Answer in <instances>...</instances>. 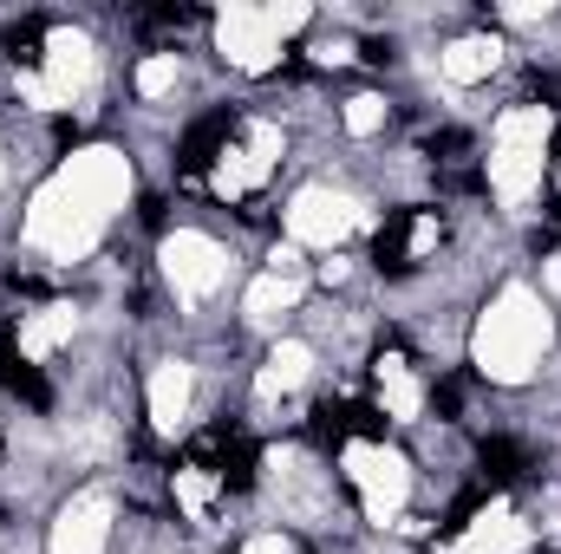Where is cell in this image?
<instances>
[{"label":"cell","mask_w":561,"mask_h":554,"mask_svg":"<svg viewBox=\"0 0 561 554\" xmlns=\"http://www.w3.org/2000/svg\"><path fill=\"white\" fill-rule=\"evenodd\" d=\"M373 385H379V405L392 417L424 412V392H419V379H412V366H405V353H379L373 359Z\"/></svg>","instance_id":"15"},{"label":"cell","mask_w":561,"mask_h":554,"mask_svg":"<svg viewBox=\"0 0 561 554\" xmlns=\"http://www.w3.org/2000/svg\"><path fill=\"white\" fill-rule=\"evenodd\" d=\"M542 346H549V313H542L523 287L496 293V307H490L483 326H477V366L510 385V379H529V366H536Z\"/></svg>","instance_id":"1"},{"label":"cell","mask_w":561,"mask_h":554,"mask_svg":"<svg viewBox=\"0 0 561 554\" xmlns=\"http://www.w3.org/2000/svg\"><path fill=\"white\" fill-rule=\"evenodd\" d=\"M59 183H66L72 196H85V203L105 216L112 203H125V189H131V170H125V157H112V150H79V157L59 170Z\"/></svg>","instance_id":"5"},{"label":"cell","mask_w":561,"mask_h":554,"mask_svg":"<svg viewBox=\"0 0 561 554\" xmlns=\"http://www.w3.org/2000/svg\"><path fill=\"white\" fill-rule=\"evenodd\" d=\"M275 131H249V143H229L222 150V170H216V189L222 196H249L268 170H275Z\"/></svg>","instance_id":"12"},{"label":"cell","mask_w":561,"mask_h":554,"mask_svg":"<svg viewBox=\"0 0 561 554\" xmlns=\"http://www.w3.org/2000/svg\"><path fill=\"white\" fill-rule=\"evenodd\" d=\"M307 366H313V353H307V346H294V339H287V346H275V353H268V366H262V399L294 392V385L307 379Z\"/></svg>","instance_id":"22"},{"label":"cell","mask_w":561,"mask_h":554,"mask_svg":"<svg viewBox=\"0 0 561 554\" xmlns=\"http://www.w3.org/2000/svg\"><path fill=\"white\" fill-rule=\"evenodd\" d=\"M236 131H242V118L236 112H216V118H203L196 131H190V143H183V170L196 176V170H209L229 143H236Z\"/></svg>","instance_id":"16"},{"label":"cell","mask_w":561,"mask_h":554,"mask_svg":"<svg viewBox=\"0 0 561 554\" xmlns=\"http://www.w3.org/2000/svg\"><path fill=\"white\" fill-rule=\"evenodd\" d=\"M300 300V280H294V268H268V275L249 287V320H275V313H287Z\"/></svg>","instance_id":"20"},{"label":"cell","mask_w":561,"mask_h":554,"mask_svg":"<svg viewBox=\"0 0 561 554\" xmlns=\"http://www.w3.org/2000/svg\"><path fill=\"white\" fill-rule=\"evenodd\" d=\"M542 143H549V112H510L503 118V138L490 157V189L496 196H529L542 183Z\"/></svg>","instance_id":"2"},{"label":"cell","mask_w":561,"mask_h":554,"mask_svg":"<svg viewBox=\"0 0 561 554\" xmlns=\"http://www.w3.org/2000/svg\"><path fill=\"white\" fill-rule=\"evenodd\" d=\"M216 496H222V483H216V470H203V463H183L176 470V503L203 522L209 509H216Z\"/></svg>","instance_id":"23"},{"label":"cell","mask_w":561,"mask_h":554,"mask_svg":"<svg viewBox=\"0 0 561 554\" xmlns=\"http://www.w3.org/2000/svg\"><path fill=\"white\" fill-rule=\"evenodd\" d=\"M379 125H386V99H373V92L346 99V131H353V138H373Z\"/></svg>","instance_id":"25"},{"label":"cell","mask_w":561,"mask_h":554,"mask_svg":"<svg viewBox=\"0 0 561 554\" xmlns=\"http://www.w3.org/2000/svg\"><path fill=\"white\" fill-rule=\"evenodd\" d=\"M66 333H72V307H39V313L20 320V353H26V359H33V353H53Z\"/></svg>","instance_id":"21"},{"label":"cell","mask_w":561,"mask_h":554,"mask_svg":"<svg viewBox=\"0 0 561 554\" xmlns=\"http://www.w3.org/2000/svg\"><path fill=\"white\" fill-rule=\"evenodd\" d=\"M85 72H92V46H85L79 33H53V39H46V72H39V85H46V105L72 99V92L85 85Z\"/></svg>","instance_id":"13"},{"label":"cell","mask_w":561,"mask_h":554,"mask_svg":"<svg viewBox=\"0 0 561 554\" xmlns=\"http://www.w3.org/2000/svg\"><path fill=\"white\" fill-rule=\"evenodd\" d=\"M183 405H190V372L170 359V366H157V379H150V424H157V430H176Z\"/></svg>","instance_id":"18"},{"label":"cell","mask_w":561,"mask_h":554,"mask_svg":"<svg viewBox=\"0 0 561 554\" xmlns=\"http://www.w3.org/2000/svg\"><path fill=\"white\" fill-rule=\"evenodd\" d=\"M0 379H7V392H13V399H26L33 412H46V405H53V385L39 379V366H33L13 339H0Z\"/></svg>","instance_id":"17"},{"label":"cell","mask_w":561,"mask_h":554,"mask_svg":"<svg viewBox=\"0 0 561 554\" xmlns=\"http://www.w3.org/2000/svg\"><path fill=\"white\" fill-rule=\"evenodd\" d=\"M268 470H275V496L294 509V516H320V509L333 503V483H327V470H320V463H307V457H294V450H287V457H275Z\"/></svg>","instance_id":"10"},{"label":"cell","mask_w":561,"mask_h":554,"mask_svg":"<svg viewBox=\"0 0 561 554\" xmlns=\"http://www.w3.org/2000/svg\"><path fill=\"white\" fill-rule=\"evenodd\" d=\"M353 222H359V209H353L346 196H333V189H300L294 209H287L294 242H313V249H333Z\"/></svg>","instance_id":"6"},{"label":"cell","mask_w":561,"mask_h":554,"mask_svg":"<svg viewBox=\"0 0 561 554\" xmlns=\"http://www.w3.org/2000/svg\"><path fill=\"white\" fill-rule=\"evenodd\" d=\"M216 33H222V53H229L242 72H268V66H275V26H268V13H255V7H229Z\"/></svg>","instance_id":"8"},{"label":"cell","mask_w":561,"mask_h":554,"mask_svg":"<svg viewBox=\"0 0 561 554\" xmlns=\"http://www.w3.org/2000/svg\"><path fill=\"white\" fill-rule=\"evenodd\" d=\"M523 549V522L510 509H483L477 522H450L444 554H516Z\"/></svg>","instance_id":"11"},{"label":"cell","mask_w":561,"mask_h":554,"mask_svg":"<svg viewBox=\"0 0 561 554\" xmlns=\"http://www.w3.org/2000/svg\"><path fill=\"white\" fill-rule=\"evenodd\" d=\"M170 85H176V59H170V53L138 66V92H144V99H157V92H170Z\"/></svg>","instance_id":"26"},{"label":"cell","mask_w":561,"mask_h":554,"mask_svg":"<svg viewBox=\"0 0 561 554\" xmlns=\"http://www.w3.org/2000/svg\"><path fill=\"white\" fill-rule=\"evenodd\" d=\"M431 242H437V216H424V209H399V216L379 229V249H373V262H379L386 275H405V268L419 262Z\"/></svg>","instance_id":"9"},{"label":"cell","mask_w":561,"mask_h":554,"mask_svg":"<svg viewBox=\"0 0 561 554\" xmlns=\"http://www.w3.org/2000/svg\"><path fill=\"white\" fill-rule=\"evenodd\" d=\"M242 554H287V542H280V535H262V542H249Z\"/></svg>","instance_id":"27"},{"label":"cell","mask_w":561,"mask_h":554,"mask_svg":"<svg viewBox=\"0 0 561 554\" xmlns=\"http://www.w3.org/2000/svg\"><path fill=\"white\" fill-rule=\"evenodd\" d=\"M346 483L359 489V503H366L373 522H386V516L405 503V489H412L405 457H392L386 443H353V450H346Z\"/></svg>","instance_id":"4"},{"label":"cell","mask_w":561,"mask_h":554,"mask_svg":"<svg viewBox=\"0 0 561 554\" xmlns=\"http://www.w3.org/2000/svg\"><path fill=\"white\" fill-rule=\"evenodd\" d=\"M496 59H503V46H496V39H483V33H470V39H457V46L444 53V79H457V85L490 79V72H496Z\"/></svg>","instance_id":"19"},{"label":"cell","mask_w":561,"mask_h":554,"mask_svg":"<svg viewBox=\"0 0 561 554\" xmlns=\"http://www.w3.org/2000/svg\"><path fill=\"white\" fill-rule=\"evenodd\" d=\"M26 235L53 255V262H72V255H85L92 249V235H99V209L85 203V196H72L59 176H53V189L33 203V216H26Z\"/></svg>","instance_id":"3"},{"label":"cell","mask_w":561,"mask_h":554,"mask_svg":"<svg viewBox=\"0 0 561 554\" xmlns=\"http://www.w3.org/2000/svg\"><path fill=\"white\" fill-rule=\"evenodd\" d=\"M163 275L176 280V293H216L222 287V249L203 235H170L163 242Z\"/></svg>","instance_id":"7"},{"label":"cell","mask_w":561,"mask_h":554,"mask_svg":"<svg viewBox=\"0 0 561 554\" xmlns=\"http://www.w3.org/2000/svg\"><path fill=\"white\" fill-rule=\"evenodd\" d=\"M549 287H556V293H561V262H549Z\"/></svg>","instance_id":"28"},{"label":"cell","mask_w":561,"mask_h":554,"mask_svg":"<svg viewBox=\"0 0 561 554\" xmlns=\"http://www.w3.org/2000/svg\"><path fill=\"white\" fill-rule=\"evenodd\" d=\"M523 470H529V450H523L516 437H490V443H483V476L510 483V476H523Z\"/></svg>","instance_id":"24"},{"label":"cell","mask_w":561,"mask_h":554,"mask_svg":"<svg viewBox=\"0 0 561 554\" xmlns=\"http://www.w3.org/2000/svg\"><path fill=\"white\" fill-rule=\"evenodd\" d=\"M105 496H79L53 529V554H105Z\"/></svg>","instance_id":"14"}]
</instances>
